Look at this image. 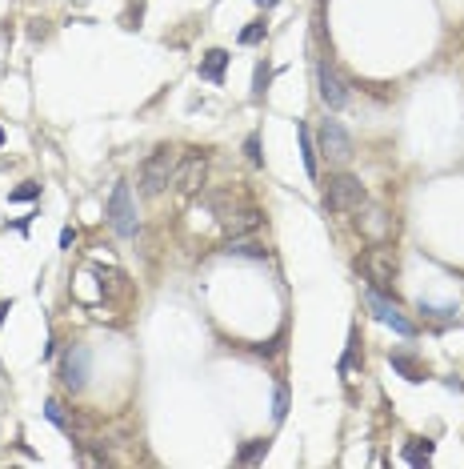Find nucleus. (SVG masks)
Here are the masks:
<instances>
[{
  "label": "nucleus",
  "mask_w": 464,
  "mask_h": 469,
  "mask_svg": "<svg viewBox=\"0 0 464 469\" xmlns=\"http://www.w3.org/2000/svg\"><path fill=\"white\" fill-rule=\"evenodd\" d=\"M420 313L424 317H436V321H444V317H453L456 305H428V301H420Z\"/></svg>",
  "instance_id": "nucleus-22"
},
{
  "label": "nucleus",
  "mask_w": 464,
  "mask_h": 469,
  "mask_svg": "<svg viewBox=\"0 0 464 469\" xmlns=\"http://www.w3.org/2000/svg\"><path fill=\"white\" fill-rule=\"evenodd\" d=\"M76 245V233H72V229H61V249H72Z\"/></svg>",
  "instance_id": "nucleus-24"
},
{
  "label": "nucleus",
  "mask_w": 464,
  "mask_h": 469,
  "mask_svg": "<svg viewBox=\"0 0 464 469\" xmlns=\"http://www.w3.org/2000/svg\"><path fill=\"white\" fill-rule=\"evenodd\" d=\"M0 144H4V129H0Z\"/></svg>",
  "instance_id": "nucleus-27"
},
{
  "label": "nucleus",
  "mask_w": 464,
  "mask_h": 469,
  "mask_svg": "<svg viewBox=\"0 0 464 469\" xmlns=\"http://www.w3.org/2000/svg\"><path fill=\"white\" fill-rule=\"evenodd\" d=\"M264 453H268V441L261 438V441H253V445H244L241 453H236V461H241V465H253V461L264 458Z\"/></svg>",
  "instance_id": "nucleus-18"
},
{
  "label": "nucleus",
  "mask_w": 464,
  "mask_h": 469,
  "mask_svg": "<svg viewBox=\"0 0 464 469\" xmlns=\"http://www.w3.org/2000/svg\"><path fill=\"white\" fill-rule=\"evenodd\" d=\"M256 4H261V9H273V4H276V0H256Z\"/></svg>",
  "instance_id": "nucleus-25"
},
{
  "label": "nucleus",
  "mask_w": 464,
  "mask_h": 469,
  "mask_svg": "<svg viewBox=\"0 0 464 469\" xmlns=\"http://www.w3.org/2000/svg\"><path fill=\"white\" fill-rule=\"evenodd\" d=\"M284 418H288V389L276 385V393H273V421L281 425Z\"/></svg>",
  "instance_id": "nucleus-19"
},
{
  "label": "nucleus",
  "mask_w": 464,
  "mask_h": 469,
  "mask_svg": "<svg viewBox=\"0 0 464 469\" xmlns=\"http://www.w3.org/2000/svg\"><path fill=\"white\" fill-rule=\"evenodd\" d=\"M244 153H248V161H253V164H261L264 161V157H261V137H248V141H244Z\"/></svg>",
  "instance_id": "nucleus-23"
},
{
  "label": "nucleus",
  "mask_w": 464,
  "mask_h": 469,
  "mask_svg": "<svg viewBox=\"0 0 464 469\" xmlns=\"http://www.w3.org/2000/svg\"><path fill=\"white\" fill-rule=\"evenodd\" d=\"M261 221H264V213L248 204V209H236V213H228L221 224L228 229L232 237H244V233H256V229H261Z\"/></svg>",
  "instance_id": "nucleus-11"
},
{
  "label": "nucleus",
  "mask_w": 464,
  "mask_h": 469,
  "mask_svg": "<svg viewBox=\"0 0 464 469\" xmlns=\"http://www.w3.org/2000/svg\"><path fill=\"white\" fill-rule=\"evenodd\" d=\"M393 369H396V373H404L408 381H424V369L416 365L408 353H393Z\"/></svg>",
  "instance_id": "nucleus-15"
},
{
  "label": "nucleus",
  "mask_w": 464,
  "mask_h": 469,
  "mask_svg": "<svg viewBox=\"0 0 464 469\" xmlns=\"http://www.w3.org/2000/svg\"><path fill=\"white\" fill-rule=\"evenodd\" d=\"M224 253H236V257H264L268 249H264L261 241H248V237H232Z\"/></svg>",
  "instance_id": "nucleus-14"
},
{
  "label": "nucleus",
  "mask_w": 464,
  "mask_h": 469,
  "mask_svg": "<svg viewBox=\"0 0 464 469\" xmlns=\"http://www.w3.org/2000/svg\"><path fill=\"white\" fill-rule=\"evenodd\" d=\"M89 365H92V353L84 345H72L69 353H64V361H61V381L69 389H84V381H89Z\"/></svg>",
  "instance_id": "nucleus-8"
},
{
  "label": "nucleus",
  "mask_w": 464,
  "mask_h": 469,
  "mask_svg": "<svg viewBox=\"0 0 464 469\" xmlns=\"http://www.w3.org/2000/svg\"><path fill=\"white\" fill-rule=\"evenodd\" d=\"M356 269L364 273V281L376 293H393V277H396V253L393 249H368L364 257H356Z\"/></svg>",
  "instance_id": "nucleus-3"
},
{
  "label": "nucleus",
  "mask_w": 464,
  "mask_h": 469,
  "mask_svg": "<svg viewBox=\"0 0 464 469\" xmlns=\"http://www.w3.org/2000/svg\"><path fill=\"white\" fill-rule=\"evenodd\" d=\"M316 89H321V101H324V109H344L348 104V84L336 76V69L333 64H316Z\"/></svg>",
  "instance_id": "nucleus-7"
},
{
  "label": "nucleus",
  "mask_w": 464,
  "mask_h": 469,
  "mask_svg": "<svg viewBox=\"0 0 464 469\" xmlns=\"http://www.w3.org/2000/svg\"><path fill=\"white\" fill-rule=\"evenodd\" d=\"M109 224L116 229L121 237H136L141 221H136V201H132V189L128 184H112V197H109Z\"/></svg>",
  "instance_id": "nucleus-4"
},
{
  "label": "nucleus",
  "mask_w": 464,
  "mask_h": 469,
  "mask_svg": "<svg viewBox=\"0 0 464 469\" xmlns=\"http://www.w3.org/2000/svg\"><path fill=\"white\" fill-rule=\"evenodd\" d=\"M176 164H181L176 149H168V144L156 149V153L141 164V193L144 197H161L164 189L172 184V177H176Z\"/></svg>",
  "instance_id": "nucleus-1"
},
{
  "label": "nucleus",
  "mask_w": 464,
  "mask_h": 469,
  "mask_svg": "<svg viewBox=\"0 0 464 469\" xmlns=\"http://www.w3.org/2000/svg\"><path fill=\"white\" fill-rule=\"evenodd\" d=\"M316 141H321V153L328 157L333 164H348V161H353V137L344 133L341 121H324Z\"/></svg>",
  "instance_id": "nucleus-5"
},
{
  "label": "nucleus",
  "mask_w": 464,
  "mask_h": 469,
  "mask_svg": "<svg viewBox=\"0 0 464 469\" xmlns=\"http://www.w3.org/2000/svg\"><path fill=\"white\" fill-rule=\"evenodd\" d=\"M433 458V441H408L404 445V461H413V465H420V461Z\"/></svg>",
  "instance_id": "nucleus-16"
},
{
  "label": "nucleus",
  "mask_w": 464,
  "mask_h": 469,
  "mask_svg": "<svg viewBox=\"0 0 464 469\" xmlns=\"http://www.w3.org/2000/svg\"><path fill=\"white\" fill-rule=\"evenodd\" d=\"M264 32H268V24H264V21H253L248 29L241 32V44H261V41H264Z\"/></svg>",
  "instance_id": "nucleus-20"
},
{
  "label": "nucleus",
  "mask_w": 464,
  "mask_h": 469,
  "mask_svg": "<svg viewBox=\"0 0 464 469\" xmlns=\"http://www.w3.org/2000/svg\"><path fill=\"white\" fill-rule=\"evenodd\" d=\"M204 169H208V161H204V153H192L184 157L181 164H176V177H172V184L181 189V193H196L204 184Z\"/></svg>",
  "instance_id": "nucleus-9"
},
{
  "label": "nucleus",
  "mask_w": 464,
  "mask_h": 469,
  "mask_svg": "<svg viewBox=\"0 0 464 469\" xmlns=\"http://www.w3.org/2000/svg\"><path fill=\"white\" fill-rule=\"evenodd\" d=\"M364 305L373 309V317H376V321L393 325L400 337H413V333H416V325H413V321H408V317H400L396 301H388V297H384V293H376V289H368V293H364Z\"/></svg>",
  "instance_id": "nucleus-6"
},
{
  "label": "nucleus",
  "mask_w": 464,
  "mask_h": 469,
  "mask_svg": "<svg viewBox=\"0 0 464 469\" xmlns=\"http://www.w3.org/2000/svg\"><path fill=\"white\" fill-rule=\"evenodd\" d=\"M324 204H328L333 213H356V209H364V204H368V193H364L360 177H353V173L328 177V184H324Z\"/></svg>",
  "instance_id": "nucleus-2"
},
{
  "label": "nucleus",
  "mask_w": 464,
  "mask_h": 469,
  "mask_svg": "<svg viewBox=\"0 0 464 469\" xmlns=\"http://www.w3.org/2000/svg\"><path fill=\"white\" fill-rule=\"evenodd\" d=\"M296 137H301L304 173H308V177H316V144H313V133H308V124H301V129H296Z\"/></svg>",
  "instance_id": "nucleus-13"
},
{
  "label": "nucleus",
  "mask_w": 464,
  "mask_h": 469,
  "mask_svg": "<svg viewBox=\"0 0 464 469\" xmlns=\"http://www.w3.org/2000/svg\"><path fill=\"white\" fill-rule=\"evenodd\" d=\"M268 81H273V69H268V64H256V72H253V97L256 101L268 92Z\"/></svg>",
  "instance_id": "nucleus-17"
},
{
  "label": "nucleus",
  "mask_w": 464,
  "mask_h": 469,
  "mask_svg": "<svg viewBox=\"0 0 464 469\" xmlns=\"http://www.w3.org/2000/svg\"><path fill=\"white\" fill-rule=\"evenodd\" d=\"M224 64H228V52H224V49H212L208 56L201 61V76H204V81H216V84H221V81H224Z\"/></svg>",
  "instance_id": "nucleus-12"
},
{
  "label": "nucleus",
  "mask_w": 464,
  "mask_h": 469,
  "mask_svg": "<svg viewBox=\"0 0 464 469\" xmlns=\"http://www.w3.org/2000/svg\"><path fill=\"white\" fill-rule=\"evenodd\" d=\"M9 309H12V305H9V301H4V305H0V321H4V313H9Z\"/></svg>",
  "instance_id": "nucleus-26"
},
{
  "label": "nucleus",
  "mask_w": 464,
  "mask_h": 469,
  "mask_svg": "<svg viewBox=\"0 0 464 469\" xmlns=\"http://www.w3.org/2000/svg\"><path fill=\"white\" fill-rule=\"evenodd\" d=\"M360 233L368 237V241H384V237L393 233V217L384 213L380 204H368L360 217Z\"/></svg>",
  "instance_id": "nucleus-10"
},
{
  "label": "nucleus",
  "mask_w": 464,
  "mask_h": 469,
  "mask_svg": "<svg viewBox=\"0 0 464 469\" xmlns=\"http://www.w3.org/2000/svg\"><path fill=\"white\" fill-rule=\"evenodd\" d=\"M36 197H41V184H36V181H24L21 189H12V193H9V201H36Z\"/></svg>",
  "instance_id": "nucleus-21"
}]
</instances>
